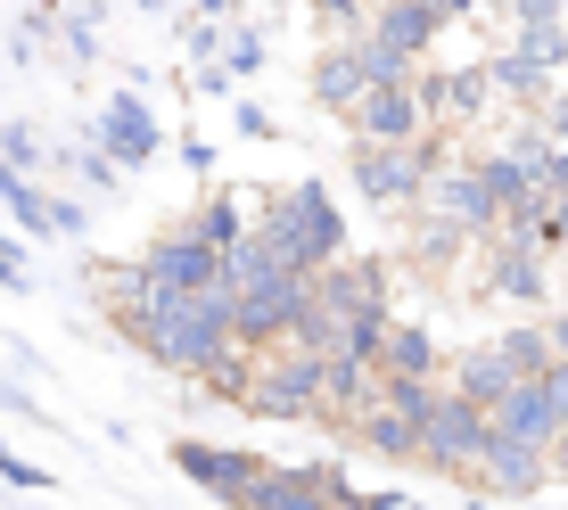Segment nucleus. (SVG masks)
<instances>
[{"label": "nucleus", "instance_id": "1", "mask_svg": "<svg viewBox=\"0 0 568 510\" xmlns=\"http://www.w3.org/2000/svg\"><path fill=\"white\" fill-rule=\"evenodd\" d=\"M108 313H115V329H124L149 363L182 370V379H206V370H223L231 355H240V313H231L223 288L173 297V288H141L132 272H115L108 280Z\"/></svg>", "mask_w": 568, "mask_h": 510}, {"label": "nucleus", "instance_id": "2", "mask_svg": "<svg viewBox=\"0 0 568 510\" xmlns=\"http://www.w3.org/2000/svg\"><path fill=\"white\" fill-rule=\"evenodd\" d=\"M256 231L272 239V255H281V264H297V272H329V264L346 255V214L329 206V190H313V182L281 190V198L256 214Z\"/></svg>", "mask_w": 568, "mask_h": 510}, {"label": "nucleus", "instance_id": "3", "mask_svg": "<svg viewBox=\"0 0 568 510\" xmlns=\"http://www.w3.org/2000/svg\"><path fill=\"white\" fill-rule=\"evenodd\" d=\"M454 165L445 156V141L428 132V141H355V156H346V182L363 190V206H413L428 198V182Z\"/></svg>", "mask_w": 568, "mask_h": 510}, {"label": "nucleus", "instance_id": "4", "mask_svg": "<svg viewBox=\"0 0 568 510\" xmlns=\"http://www.w3.org/2000/svg\"><path fill=\"white\" fill-rule=\"evenodd\" d=\"M322 363H329V355H305V346H272V355L256 363L247 411H256V420H313V411H322Z\"/></svg>", "mask_w": 568, "mask_h": 510}, {"label": "nucleus", "instance_id": "5", "mask_svg": "<svg viewBox=\"0 0 568 510\" xmlns=\"http://www.w3.org/2000/svg\"><path fill=\"white\" fill-rule=\"evenodd\" d=\"M132 280L141 288H173V297H206L214 280H223V247L199 239V231H165V239L141 247V264H132Z\"/></svg>", "mask_w": 568, "mask_h": 510}, {"label": "nucleus", "instance_id": "6", "mask_svg": "<svg viewBox=\"0 0 568 510\" xmlns=\"http://www.w3.org/2000/svg\"><path fill=\"white\" fill-rule=\"evenodd\" d=\"M428 214L454 223V231H469V239H503V223H511L503 198H495V182L478 173V156H469V165H445L437 182H428Z\"/></svg>", "mask_w": 568, "mask_h": 510}, {"label": "nucleus", "instance_id": "7", "mask_svg": "<svg viewBox=\"0 0 568 510\" xmlns=\"http://www.w3.org/2000/svg\"><path fill=\"white\" fill-rule=\"evenodd\" d=\"M173 469H182L199 494H214L223 510H247V494H256V478H264L256 453H240V445H206V437H182V445H173Z\"/></svg>", "mask_w": 568, "mask_h": 510}, {"label": "nucleus", "instance_id": "8", "mask_svg": "<svg viewBox=\"0 0 568 510\" xmlns=\"http://www.w3.org/2000/svg\"><path fill=\"white\" fill-rule=\"evenodd\" d=\"M445 379H454V370H445ZM420 437H428V469H478V461H486V437H495V420H486L462 387H445V404L428 411Z\"/></svg>", "mask_w": 568, "mask_h": 510}, {"label": "nucleus", "instance_id": "9", "mask_svg": "<svg viewBox=\"0 0 568 510\" xmlns=\"http://www.w3.org/2000/svg\"><path fill=\"white\" fill-rule=\"evenodd\" d=\"M346 124H355V141H428L437 108L420 100V74H413V83H379L355 115H346Z\"/></svg>", "mask_w": 568, "mask_h": 510}, {"label": "nucleus", "instance_id": "10", "mask_svg": "<svg viewBox=\"0 0 568 510\" xmlns=\"http://www.w3.org/2000/svg\"><path fill=\"white\" fill-rule=\"evenodd\" d=\"M247 510H346V478H338V469H322V461H305V469L264 461Z\"/></svg>", "mask_w": 568, "mask_h": 510}, {"label": "nucleus", "instance_id": "11", "mask_svg": "<svg viewBox=\"0 0 568 510\" xmlns=\"http://www.w3.org/2000/svg\"><path fill=\"white\" fill-rule=\"evenodd\" d=\"M486 288L511 305H544V288H552V272H544V247L519 239V231H503V239H486Z\"/></svg>", "mask_w": 568, "mask_h": 510}, {"label": "nucleus", "instance_id": "12", "mask_svg": "<svg viewBox=\"0 0 568 510\" xmlns=\"http://www.w3.org/2000/svg\"><path fill=\"white\" fill-rule=\"evenodd\" d=\"M552 453H544V445H527V437H511V428H495V437H486V461H478V478L495 486L503 502H519V494H536L544 478H552Z\"/></svg>", "mask_w": 568, "mask_h": 510}, {"label": "nucleus", "instance_id": "13", "mask_svg": "<svg viewBox=\"0 0 568 510\" xmlns=\"http://www.w3.org/2000/svg\"><path fill=\"white\" fill-rule=\"evenodd\" d=\"M486 91H495L486 58H469V67H420V100L437 108V124H469L486 108Z\"/></svg>", "mask_w": 568, "mask_h": 510}, {"label": "nucleus", "instance_id": "14", "mask_svg": "<svg viewBox=\"0 0 568 510\" xmlns=\"http://www.w3.org/2000/svg\"><path fill=\"white\" fill-rule=\"evenodd\" d=\"M313 100H322L329 115H355L371 100V74H363V50H355V33H346L338 50H322L313 58Z\"/></svg>", "mask_w": 568, "mask_h": 510}, {"label": "nucleus", "instance_id": "15", "mask_svg": "<svg viewBox=\"0 0 568 510\" xmlns=\"http://www.w3.org/2000/svg\"><path fill=\"white\" fill-rule=\"evenodd\" d=\"M454 387H462V396H469V404L486 411V420H503V404H511V396H519L527 379H519V370H511V363L495 355V346H469V355L454 363Z\"/></svg>", "mask_w": 568, "mask_h": 510}, {"label": "nucleus", "instance_id": "16", "mask_svg": "<svg viewBox=\"0 0 568 510\" xmlns=\"http://www.w3.org/2000/svg\"><path fill=\"white\" fill-rule=\"evenodd\" d=\"M346 437H355V445H363V453H379V461H428V437H420V420H404V411H396V404H387V396H379V404H371V411H363V420H355V428H346Z\"/></svg>", "mask_w": 568, "mask_h": 510}, {"label": "nucleus", "instance_id": "17", "mask_svg": "<svg viewBox=\"0 0 568 510\" xmlns=\"http://www.w3.org/2000/svg\"><path fill=\"white\" fill-rule=\"evenodd\" d=\"M100 149L115 156V165H149L156 156V124H149V108L132 100V91H115V100L100 108Z\"/></svg>", "mask_w": 568, "mask_h": 510}, {"label": "nucleus", "instance_id": "18", "mask_svg": "<svg viewBox=\"0 0 568 510\" xmlns=\"http://www.w3.org/2000/svg\"><path fill=\"white\" fill-rule=\"evenodd\" d=\"M379 379H445V346L428 322H396L387 329V355H379Z\"/></svg>", "mask_w": 568, "mask_h": 510}, {"label": "nucleus", "instance_id": "19", "mask_svg": "<svg viewBox=\"0 0 568 510\" xmlns=\"http://www.w3.org/2000/svg\"><path fill=\"white\" fill-rule=\"evenodd\" d=\"M486 346H495V355L511 363L519 379H536V370L560 363V355H552V329H544V322H519V329H503V338H486Z\"/></svg>", "mask_w": 568, "mask_h": 510}, {"label": "nucleus", "instance_id": "20", "mask_svg": "<svg viewBox=\"0 0 568 510\" xmlns=\"http://www.w3.org/2000/svg\"><path fill=\"white\" fill-rule=\"evenodd\" d=\"M190 231H199V239H214V247H240V239H247L256 223H247V214L231 206V198H206L199 214H190Z\"/></svg>", "mask_w": 568, "mask_h": 510}, {"label": "nucleus", "instance_id": "21", "mask_svg": "<svg viewBox=\"0 0 568 510\" xmlns=\"http://www.w3.org/2000/svg\"><path fill=\"white\" fill-rule=\"evenodd\" d=\"M0 165H17V173H33V182H42V165H50L42 132H33V124H9V132H0Z\"/></svg>", "mask_w": 568, "mask_h": 510}, {"label": "nucleus", "instance_id": "22", "mask_svg": "<svg viewBox=\"0 0 568 510\" xmlns=\"http://www.w3.org/2000/svg\"><path fill=\"white\" fill-rule=\"evenodd\" d=\"M256 67H264V33L240 26V33L223 42V83H231V74H256Z\"/></svg>", "mask_w": 568, "mask_h": 510}, {"label": "nucleus", "instance_id": "23", "mask_svg": "<svg viewBox=\"0 0 568 510\" xmlns=\"http://www.w3.org/2000/svg\"><path fill=\"white\" fill-rule=\"evenodd\" d=\"M0 288H33V264L17 255V239L0 231Z\"/></svg>", "mask_w": 568, "mask_h": 510}, {"label": "nucleus", "instance_id": "24", "mask_svg": "<svg viewBox=\"0 0 568 510\" xmlns=\"http://www.w3.org/2000/svg\"><path fill=\"white\" fill-rule=\"evenodd\" d=\"M0 478H9V486H33V494H42V486H50V478H42V469H33V461H17V453H9V445H0Z\"/></svg>", "mask_w": 568, "mask_h": 510}, {"label": "nucleus", "instance_id": "25", "mask_svg": "<svg viewBox=\"0 0 568 510\" xmlns=\"http://www.w3.org/2000/svg\"><path fill=\"white\" fill-rule=\"evenodd\" d=\"M544 132L568 149V91H552V100H544Z\"/></svg>", "mask_w": 568, "mask_h": 510}, {"label": "nucleus", "instance_id": "26", "mask_svg": "<svg viewBox=\"0 0 568 510\" xmlns=\"http://www.w3.org/2000/svg\"><path fill=\"white\" fill-rule=\"evenodd\" d=\"M544 329H552V355L568 363V313H552V322H544Z\"/></svg>", "mask_w": 568, "mask_h": 510}, {"label": "nucleus", "instance_id": "27", "mask_svg": "<svg viewBox=\"0 0 568 510\" xmlns=\"http://www.w3.org/2000/svg\"><path fill=\"white\" fill-rule=\"evenodd\" d=\"M478 9H503V17H511V9H519V0H478Z\"/></svg>", "mask_w": 568, "mask_h": 510}, {"label": "nucleus", "instance_id": "28", "mask_svg": "<svg viewBox=\"0 0 568 510\" xmlns=\"http://www.w3.org/2000/svg\"><path fill=\"white\" fill-rule=\"evenodd\" d=\"M396 510H428V502H396Z\"/></svg>", "mask_w": 568, "mask_h": 510}]
</instances>
